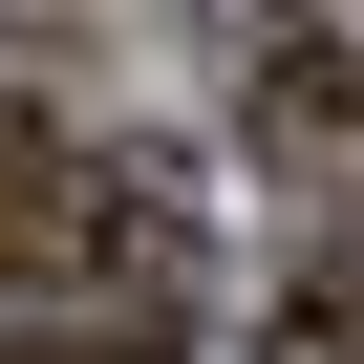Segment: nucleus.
Returning <instances> with one entry per match:
<instances>
[{"label":"nucleus","instance_id":"obj_1","mask_svg":"<svg viewBox=\"0 0 364 364\" xmlns=\"http://www.w3.org/2000/svg\"><path fill=\"white\" fill-rule=\"evenodd\" d=\"M0 279L107 300V321H193V171L129 129H0Z\"/></svg>","mask_w":364,"mask_h":364},{"label":"nucleus","instance_id":"obj_4","mask_svg":"<svg viewBox=\"0 0 364 364\" xmlns=\"http://www.w3.org/2000/svg\"><path fill=\"white\" fill-rule=\"evenodd\" d=\"M0 364H171V321H107V300H65L43 343H0Z\"/></svg>","mask_w":364,"mask_h":364},{"label":"nucleus","instance_id":"obj_2","mask_svg":"<svg viewBox=\"0 0 364 364\" xmlns=\"http://www.w3.org/2000/svg\"><path fill=\"white\" fill-rule=\"evenodd\" d=\"M257 171H300V193L364 236V43H279L257 65Z\"/></svg>","mask_w":364,"mask_h":364},{"label":"nucleus","instance_id":"obj_3","mask_svg":"<svg viewBox=\"0 0 364 364\" xmlns=\"http://www.w3.org/2000/svg\"><path fill=\"white\" fill-rule=\"evenodd\" d=\"M257 364H364V236H343V257H321L279 321H257Z\"/></svg>","mask_w":364,"mask_h":364}]
</instances>
